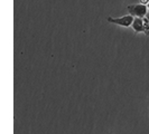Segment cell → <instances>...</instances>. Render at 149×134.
<instances>
[{
    "instance_id": "cell-1",
    "label": "cell",
    "mask_w": 149,
    "mask_h": 134,
    "mask_svg": "<svg viewBox=\"0 0 149 134\" xmlns=\"http://www.w3.org/2000/svg\"><path fill=\"white\" fill-rule=\"evenodd\" d=\"M127 10L129 15L134 16V17H138V18H143L148 14V7L146 5L142 3H138V5H129L127 7Z\"/></svg>"
},
{
    "instance_id": "cell-2",
    "label": "cell",
    "mask_w": 149,
    "mask_h": 134,
    "mask_svg": "<svg viewBox=\"0 0 149 134\" xmlns=\"http://www.w3.org/2000/svg\"><path fill=\"white\" fill-rule=\"evenodd\" d=\"M134 16L127 15L123 16V17H120V18H113V17H108V22H111V23H116V25H119L122 27H130L134 22Z\"/></svg>"
},
{
    "instance_id": "cell-3",
    "label": "cell",
    "mask_w": 149,
    "mask_h": 134,
    "mask_svg": "<svg viewBox=\"0 0 149 134\" xmlns=\"http://www.w3.org/2000/svg\"><path fill=\"white\" fill-rule=\"evenodd\" d=\"M131 26H132L134 31L136 34H138V32H143V20H142V18L136 17Z\"/></svg>"
},
{
    "instance_id": "cell-4",
    "label": "cell",
    "mask_w": 149,
    "mask_h": 134,
    "mask_svg": "<svg viewBox=\"0 0 149 134\" xmlns=\"http://www.w3.org/2000/svg\"><path fill=\"white\" fill-rule=\"evenodd\" d=\"M142 20H143V32L149 36V20L147 19V17H143Z\"/></svg>"
},
{
    "instance_id": "cell-5",
    "label": "cell",
    "mask_w": 149,
    "mask_h": 134,
    "mask_svg": "<svg viewBox=\"0 0 149 134\" xmlns=\"http://www.w3.org/2000/svg\"><path fill=\"white\" fill-rule=\"evenodd\" d=\"M149 0H140V3H142V5H148Z\"/></svg>"
},
{
    "instance_id": "cell-6",
    "label": "cell",
    "mask_w": 149,
    "mask_h": 134,
    "mask_svg": "<svg viewBox=\"0 0 149 134\" xmlns=\"http://www.w3.org/2000/svg\"><path fill=\"white\" fill-rule=\"evenodd\" d=\"M146 17H147V19H148V20H149V12H148V14H147V15H146Z\"/></svg>"
},
{
    "instance_id": "cell-7",
    "label": "cell",
    "mask_w": 149,
    "mask_h": 134,
    "mask_svg": "<svg viewBox=\"0 0 149 134\" xmlns=\"http://www.w3.org/2000/svg\"><path fill=\"white\" fill-rule=\"evenodd\" d=\"M147 7H148V10H149V2H148V5H147Z\"/></svg>"
},
{
    "instance_id": "cell-8",
    "label": "cell",
    "mask_w": 149,
    "mask_h": 134,
    "mask_svg": "<svg viewBox=\"0 0 149 134\" xmlns=\"http://www.w3.org/2000/svg\"><path fill=\"white\" fill-rule=\"evenodd\" d=\"M109 134H112V133H109Z\"/></svg>"
}]
</instances>
